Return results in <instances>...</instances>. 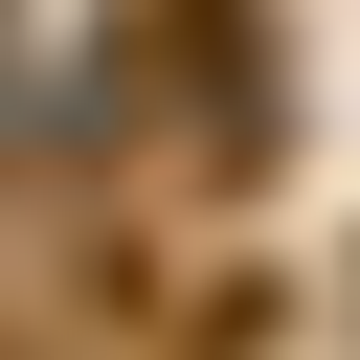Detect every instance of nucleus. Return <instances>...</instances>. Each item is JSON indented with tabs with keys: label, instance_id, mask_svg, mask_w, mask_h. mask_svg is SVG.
Returning a JSON list of instances; mask_svg holds the SVG:
<instances>
[{
	"label": "nucleus",
	"instance_id": "1",
	"mask_svg": "<svg viewBox=\"0 0 360 360\" xmlns=\"http://www.w3.org/2000/svg\"><path fill=\"white\" fill-rule=\"evenodd\" d=\"M135 68H158V112H202V180L270 158V22L248 0H135Z\"/></svg>",
	"mask_w": 360,
	"mask_h": 360
}]
</instances>
